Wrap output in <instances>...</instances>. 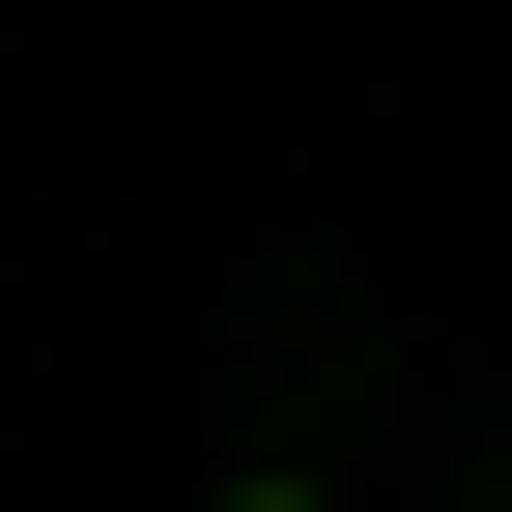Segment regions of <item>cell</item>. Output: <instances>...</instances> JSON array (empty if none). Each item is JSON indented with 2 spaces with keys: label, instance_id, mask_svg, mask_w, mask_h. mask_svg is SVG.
Here are the masks:
<instances>
[{
  "label": "cell",
  "instance_id": "cell-1",
  "mask_svg": "<svg viewBox=\"0 0 512 512\" xmlns=\"http://www.w3.org/2000/svg\"><path fill=\"white\" fill-rule=\"evenodd\" d=\"M200 512H342V484H285V456H256V484H200Z\"/></svg>",
  "mask_w": 512,
  "mask_h": 512
}]
</instances>
